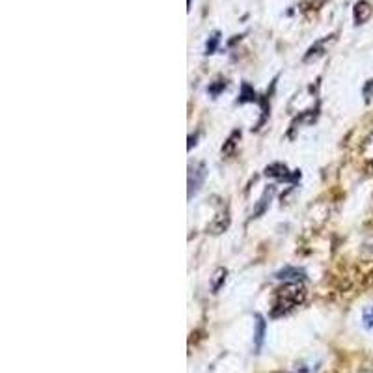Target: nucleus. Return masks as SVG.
Returning <instances> with one entry per match:
<instances>
[{
  "label": "nucleus",
  "mask_w": 373,
  "mask_h": 373,
  "mask_svg": "<svg viewBox=\"0 0 373 373\" xmlns=\"http://www.w3.org/2000/svg\"><path fill=\"white\" fill-rule=\"evenodd\" d=\"M306 298V289L300 282H289L286 286H282L278 291L275 293L273 298V310L271 316H286L289 312H293L297 306L305 303Z\"/></svg>",
  "instance_id": "nucleus-1"
},
{
  "label": "nucleus",
  "mask_w": 373,
  "mask_h": 373,
  "mask_svg": "<svg viewBox=\"0 0 373 373\" xmlns=\"http://www.w3.org/2000/svg\"><path fill=\"white\" fill-rule=\"evenodd\" d=\"M372 6L367 4L366 0H360V2H356V6H355V21L356 24H362V23H366L367 19L372 17Z\"/></svg>",
  "instance_id": "nucleus-2"
},
{
  "label": "nucleus",
  "mask_w": 373,
  "mask_h": 373,
  "mask_svg": "<svg viewBox=\"0 0 373 373\" xmlns=\"http://www.w3.org/2000/svg\"><path fill=\"white\" fill-rule=\"evenodd\" d=\"M303 276H305V273H303V271L289 269V267H287V269L280 271V273L276 275V278H286V280L287 278H291V280H300Z\"/></svg>",
  "instance_id": "nucleus-3"
},
{
  "label": "nucleus",
  "mask_w": 373,
  "mask_h": 373,
  "mask_svg": "<svg viewBox=\"0 0 373 373\" xmlns=\"http://www.w3.org/2000/svg\"><path fill=\"white\" fill-rule=\"evenodd\" d=\"M362 323H364V327H366L367 330H373V306H370V308L364 310V314H362Z\"/></svg>",
  "instance_id": "nucleus-4"
},
{
  "label": "nucleus",
  "mask_w": 373,
  "mask_h": 373,
  "mask_svg": "<svg viewBox=\"0 0 373 373\" xmlns=\"http://www.w3.org/2000/svg\"><path fill=\"white\" fill-rule=\"evenodd\" d=\"M224 280H226V271L218 269L217 273H215V278H213V289L218 291V287H220V284H222Z\"/></svg>",
  "instance_id": "nucleus-5"
},
{
  "label": "nucleus",
  "mask_w": 373,
  "mask_h": 373,
  "mask_svg": "<svg viewBox=\"0 0 373 373\" xmlns=\"http://www.w3.org/2000/svg\"><path fill=\"white\" fill-rule=\"evenodd\" d=\"M217 43H218V34H215L211 38V41H207V52H209V54L217 49Z\"/></svg>",
  "instance_id": "nucleus-6"
}]
</instances>
